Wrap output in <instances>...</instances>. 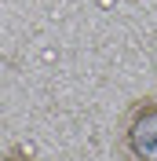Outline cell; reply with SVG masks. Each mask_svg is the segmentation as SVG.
Wrapping results in <instances>:
<instances>
[{
	"label": "cell",
	"mask_w": 157,
	"mask_h": 161,
	"mask_svg": "<svg viewBox=\"0 0 157 161\" xmlns=\"http://www.w3.org/2000/svg\"><path fill=\"white\" fill-rule=\"evenodd\" d=\"M124 150L132 154V161H157V99L132 106L124 121Z\"/></svg>",
	"instance_id": "obj_1"
},
{
	"label": "cell",
	"mask_w": 157,
	"mask_h": 161,
	"mask_svg": "<svg viewBox=\"0 0 157 161\" xmlns=\"http://www.w3.org/2000/svg\"><path fill=\"white\" fill-rule=\"evenodd\" d=\"M0 161H33V158H30V154H22V150H11V154H4Z\"/></svg>",
	"instance_id": "obj_2"
}]
</instances>
